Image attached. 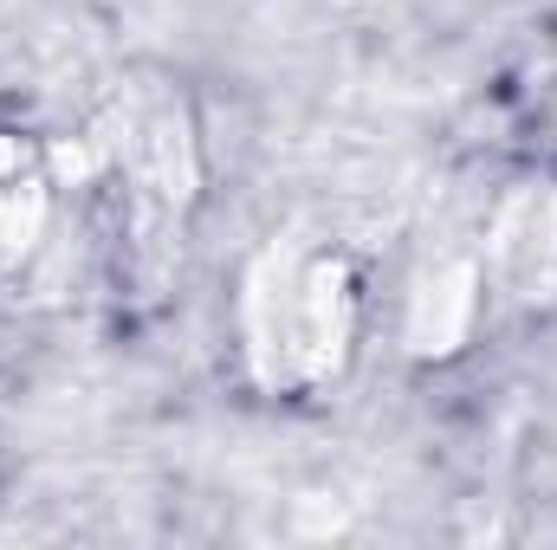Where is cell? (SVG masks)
Returning <instances> with one entry per match:
<instances>
[{
    "mask_svg": "<svg viewBox=\"0 0 557 550\" xmlns=\"http://www.w3.org/2000/svg\"><path fill=\"white\" fill-rule=\"evenodd\" d=\"M240 350L260 389L311 396L344 376L363 324V278L324 234H273L240 273Z\"/></svg>",
    "mask_w": 557,
    "mask_h": 550,
    "instance_id": "cell-1",
    "label": "cell"
},
{
    "mask_svg": "<svg viewBox=\"0 0 557 550\" xmlns=\"http://www.w3.org/2000/svg\"><path fill=\"white\" fill-rule=\"evenodd\" d=\"M480 285L486 311H539L557 291V175H512L480 221Z\"/></svg>",
    "mask_w": 557,
    "mask_h": 550,
    "instance_id": "cell-2",
    "label": "cell"
},
{
    "mask_svg": "<svg viewBox=\"0 0 557 550\" xmlns=\"http://www.w3.org/2000/svg\"><path fill=\"white\" fill-rule=\"evenodd\" d=\"M532 168L557 175V85L539 98V111H532Z\"/></svg>",
    "mask_w": 557,
    "mask_h": 550,
    "instance_id": "cell-5",
    "label": "cell"
},
{
    "mask_svg": "<svg viewBox=\"0 0 557 550\" xmlns=\"http://www.w3.org/2000/svg\"><path fill=\"white\" fill-rule=\"evenodd\" d=\"M59 168H52V142L26 137V130H0V278L33 260V247L52 227V201H59Z\"/></svg>",
    "mask_w": 557,
    "mask_h": 550,
    "instance_id": "cell-4",
    "label": "cell"
},
{
    "mask_svg": "<svg viewBox=\"0 0 557 550\" xmlns=\"http://www.w3.org/2000/svg\"><path fill=\"white\" fill-rule=\"evenodd\" d=\"M98 168L131 188L137 227L182 221V208L195 195V137H188L182 98L149 91L143 104L117 111V137H98Z\"/></svg>",
    "mask_w": 557,
    "mask_h": 550,
    "instance_id": "cell-3",
    "label": "cell"
}]
</instances>
